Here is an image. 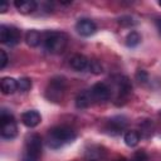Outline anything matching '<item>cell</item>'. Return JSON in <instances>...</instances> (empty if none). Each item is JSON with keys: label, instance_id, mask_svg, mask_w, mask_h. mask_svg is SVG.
<instances>
[{"label": "cell", "instance_id": "obj_1", "mask_svg": "<svg viewBox=\"0 0 161 161\" xmlns=\"http://www.w3.org/2000/svg\"><path fill=\"white\" fill-rule=\"evenodd\" d=\"M75 138V132L68 126H57L49 130L48 145L52 148H59L65 143L72 142Z\"/></svg>", "mask_w": 161, "mask_h": 161}, {"label": "cell", "instance_id": "obj_2", "mask_svg": "<svg viewBox=\"0 0 161 161\" xmlns=\"http://www.w3.org/2000/svg\"><path fill=\"white\" fill-rule=\"evenodd\" d=\"M45 49L52 54H60L65 50L68 36L60 31H47L43 38Z\"/></svg>", "mask_w": 161, "mask_h": 161}, {"label": "cell", "instance_id": "obj_3", "mask_svg": "<svg viewBox=\"0 0 161 161\" xmlns=\"http://www.w3.org/2000/svg\"><path fill=\"white\" fill-rule=\"evenodd\" d=\"M42 153V138L38 133H30L25 138L23 161H38Z\"/></svg>", "mask_w": 161, "mask_h": 161}, {"label": "cell", "instance_id": "obj_4", "mask_svg": "<svg viewBox=\"0 0 161 161\" xmlns=\"http://www.w3.org/2000/svg\"><path fill=\"white\" fill-rule=\"evenodd\" d=\"M0 122H1V128H0L1 137L6 140H11L18 135L16 122H15L14 116L10 112H6L5 109H3L0 114Z\"/></svg>", "mask_w": 161, "mask_h": 161}, {"label": "cell", "instance_id": "obj_5", "mask_svg": "<svg viewBox=\"0 0 161 161\" xmlns=\"http://www.w3.org/2000/svg\"><path fill=\"white\" fill-rule=\"evenodd\" d=\"M65 92V79L63 77H55L53 78L47 88V97L53 102H59Z\"/></svg>", "mask_w": 161, "mask_h": 161}, {"label": "cell", "instance_id": "obj_6", "mask_svg": "<svg viewBox=\"0 0 161 161\" xmlns=\"http://www.w3.org/2000/svg\"><path fill=\"white\" fill-rule=\"evenodd\" d=\"M20 30L16 29L15 26H8V25H1L0 26V42L3 44L8 45H15L20 40Z\"/></svg>", "mask_w": 161, "mask_h": 161}, {"label": "cell", "instance_id": "obj_7", "mask_svg": "<svg viewBox=\"0 0 161 161\" xmlns=\"http://www.w3.org/2000/svg\"><path fill=\"white\" fill-rule=\"evenodd\" d=\"M91 93H92V97L93 99H97V101H107L111 98V88L106 84V83H96L92 88H91Z\"/></svg>", "mask_w": 161, "mask_h": 161}, {"label": "cell", "instance_id": "obj_8", "mask_svg": "<svg viewBox=\"0 0 161 161\" xmlns=\"http://www.w3.org/2000/svg\"><path fill=\"white\" fill-rule=\"evenodd\" d=\"M75 30L78 31V34L83 35V36H91L96 33L97 30V26L96 24L91 20V19H79L75 24Z\"/></svg>", "mask_w": 161, "mask_h": 161}, {"label": "cell", "instance_id": "obj_9", "mask_svg": "<svg viewBox=\"0 0 161 161\" xmlns=\"http://www.w3.org/2000/svg\"><path fill=\"white\" fill-rule=\"evenodd\" d=\"M42 121V116L38 111L35 109H30V111H26L21 114V122L23 125H25L26 127L31 128V127H35L40 123Z\"/></svg>", "mask_w": 161, "mask_h": 161}, {"label": "cell", "instance_id": "obj_10", "mask_svg": "<svg viewBox=\"0 0 161 161\" xmlns=\"http://www.w3.org/2000/svg\"><path fill=\"white\" fill-rule=\"evenodd\" d=\"M126 125H127L126 118L122 116H117V117H113L108 121L107 130L113 135H118L119 132H122V130L126 127Z\"/></svg>", "mask_w": 161, "mask_h": 161}, {"label": "cell", "instance_id": "obj_11", "mask_svg": "<svg viewBox=\"0 0 161 161\" xmlns=\"http://www.w3.org/2000/svg\"><path fill=\"white\" fill-rule=\"evenodd\" d=\"M14 5L21 14H30L36 9V3L34 0H16Z\"/></svg>", "mask_w": 161, "mask_h": 161}, {"label": "cell", "instance_id": "obj_12", "mask_svg": "<svg viewBox=\"0 0 161 161\" xmlns=\"http://www.w3.org/2000/svg\"><path fill=\"white\" fill-rule=\"evenodd\" d=\"M0 88L4 94H13L15 91H18V80L11 77H5L0 82Z\"/></svg>", "mask_w": 161, "mask_h": 161}, {"label": "cell", "instance_id": "obj_13", "mask_svg": "<svg viewBox=\"0 0 161 161\" xmlns=\"http://www.w3.org/2000/svg\"><path fill=\"white\" fill-rule=\"evenodd\" d=\"M92 101H93V97H92L91 91H83V92L78 93V96L75 98V106H77V108L83 109V108L89 107Z\"/></svg>", "mask_w": 161, "mask_h": 161}, {"label": "cell", "instance_id": "obj_14", "mask_svg": "<svg viewBox=\"0 0 161 161\" xmlns=\"http://www.w3.org/2000/svg\"><path fill=\"white\" fill-rule=\"evenodd\" d=\"M88 63L89 60L87 59V57H84L83 54H75L70 59V67L74 69V70H84L87 67H88Z\"/></svg>", "mask_w": 161, "mask_h": 161}, {"label": "cell", "instance_id": "obj_15", "mask_svg": "<svg viewBox=\"0 0 161 161\" xmlns=\"http://www.w3.org/2000/svg\"><path fill=\"white\" fill-rule=\"evenodd\" d=\"M25 42L29 47H38L42 42V34L38 30H29L25 34Z\"/></svg>", "mask_w": 161, "mask_h": 161}, {"label": "cell", "instance_id": "obj_16", "mask_svg": "<svg viewBox=\"0 0 161 161\" xmlns=\"http://www.w3.org/2000/svg\"><path fill=\"white\" fill-rule=\"evenodd\" d=\"M125 143L130 147H135L140 142V133L137 131H128L125 135Z\"/></svg>", "mask_w": 161, "mask_h": 161}, {"label": "cell", "instance_id": "obj_17", "mask_svg": "<svg viewBox=\"0 0 161 161\" xmlns=\"http://www.w3.org/2000/svg\"><path fill=\"white\" fill-rule=\"evenodd\" d=\"M140 43H141V35L137 31H131L126 36V44H127V47L133 48V47L138 45Z\"/></svg>", "mask_w": 161, "mask_h": 161}, {"label": "cell", "instance_id": "obj_18", "mask_svg": "<svg viewBox=\"0 0 161 161\" xmlns=\"http://www.w3.org/2000/svg\"><path fill=\"white\" fill-rule=\"evenodd\" d=\"M31 88V79L28 77H23L18 80V89L21 92H28Z\"/></svg>", "mask_w": 161, "mask_h": 161}, {"label": "cell", "instance_id": "obj_19", "mask_svg": "<svg viewBox=\"0 0 161 161\" xmlns=\"http://www.w3.org/2000/svg\"><path fill=\"white\" fill-rule=\"evenodd\" d=\"M88 68H89V70H91L92 73H94V74H101V73L103 72V67H102V64H101L98 60H96V59L89 60V63H88Z\"/></svg>", "mask_w": 161, "mask_h": 161}, {"label": "cell", "instance_id": "obj_20", "mask_svg": "<svg viewBox=\"0 0 161 161\" xmlns=\"http://www.w3.org/2000/svg\"><path fill=\"white\" fill-rule=\"evenodd\" d=\"M136 79L140 82V83H146L147 79H148V74L143 70V69H138L136 72Z\"/></svg>", "mask_w": 161, "mask_h": 161}, {"label": "cell", "instance_id": "obj_21", "mask_svg": "<svg viewBox=\"0 0 161 161\" xmlns=\"http://www.w3.org/2000/svg\"><path fill=\"white\" fill-rule=\"evenodd\" d=\"M131 161H148V156L145 151H137L133 155V158Z\"/></svg>", "mask_w": 161, "mask_h": 161}, {"label": "cell", "instance_id": "obj_22", "mask_svg": "<svg viewBox=\"0 0 161 161\" xmlns=\"http://www.w3.org/2000/svg\"><path fill=\"white\" fill-rule=\"evenodd\" d=\"M8 55L5 53V50H0V68H5V65L8 64Z\"/></svg>", "mask_w": 161, "mask_h": 161}, {"label": "cell", "instance_id": "obj_23", "mask_svg": "<svg viewBox=\"0 0 161 161\" xmlns=\"http://www.w3.org/2000/svg\"><path fill=\"white\" fill-rule=\"evenodd\" d=\"M8 9H9V4H8V1H3L1 5H0V13H5Z\"/></svg>", "mask_w": 161, "mask_h": 161}, {"label": "cell", "instance_id": "obj_24", "mask_svg": "<svg viewBox=\"0 0 161 161\" xmlns=\"http://www.w3.org/2000/svg\"><path fill=\"white\" fill-rule=\"evenodd\" d=\"M155 24H156L157 30H158V31H160V34H161V16H160V18H157V19L155 20Z\"/></svg>", "mask_w": 161, "mask_h": 161}, {"label": "cell", "instance_id": "obj_25", "mask_svg": "<svg viewBox=\"0 0 161 161\" xmlns=\"http://www.w3.org/2000/svg\"><path fill=\"white\" fill-rule=\"evenodd\" d=\"M114 161H127L126 158H117V160H114Z\"/></svg>", "mask_w": 161, "mask_h": 161}, {"label": "cell", "instance_id": "obj_26", "mask_svg": "<svg viewBox=\"0 0 161 161\" xmlns=\"http://www.w3.org/2000/svg\"><path fill=\"white\" fill-rule=\"evenodd\" d=\"M158 5H160V6H161V0H160V1H158Z\"/></svg>", "mask_w": 161, "mask_h": 161}, {"label": "cell", "instance_id": "obj_27", "mask_svg": "<svg viewBox=\"0 0 161 161\" xmlns=\"http://www.w3.org/2000/svg\"><path fill=\"white\" fill-rule=\"evenodd\" d=\"M92 161H96V160H92Z\"/></svg>", "mask_w": 161, "mask_h": 161}]
</instances>
